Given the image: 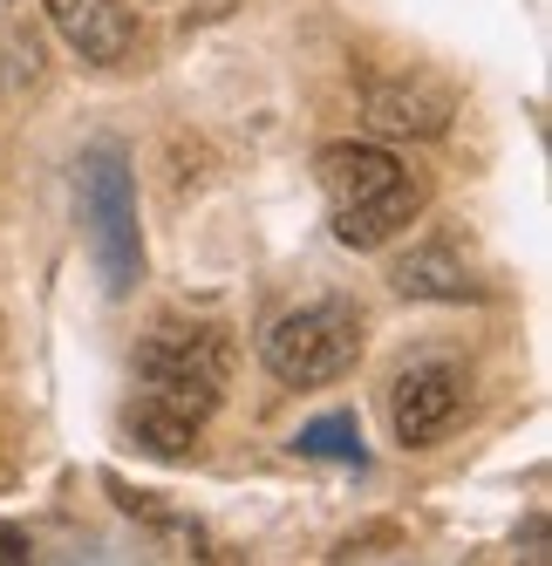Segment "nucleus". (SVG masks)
Returning a JSON list of instances; mask_svg holds the SVG:
<instances>
[{"mask_svg": "<svg viewBox=\"0 0 552 566\" xmlns=\"http://www.w3.org/2000/svg\"><path fill=\"white\" fill-rule=\"evenodd\" d=\"M232 382V348L219 328L199 321H164L150 328L137 348V402H130V430L150 458H184L191 437L212 423Z\"/></svg>", "mask_w": 552, "mask_h": 566, "instance_id": "1", "label": "nucleus"}, {"mask_svg": "<svg viewBox=\"0 0 552 566\" xmlns=\"http://www.w3.org/2000/svg\"><path fill=\"white\" fill-rule=\"evenodd\" d=\"M314 178H321L335 239L354 247V253L389 247V239H396L403 226H416V212H423L416 171L396 150H382V144H328L321 157H314Z\"/></svg>", "mask_w": 552, "mask_h": 566, "instance_id": "2", "label": "nucleus"}, {"mask_svg": "<svg viewBox=\"0 0 552 566\" xmlns=\"http://www.w3.org/2000/svg\"><path fill=\"white\" fill-rule=\"evenodd\" d=\"M259 361H266V376L287 382V389L341 382L354 361H362V314H354L348 301L287 307V314L259 335Z\"/></svg>", "mask_w": 552, "mask_h": 566, "instance_id": "3", "label": "nucleus"}, {"mask_svg": "<svg viewBox=\"0 0 552 566\" xmlns=\"http://www.w3.org/2000/svg\"><path fill=\"white\" fill-rule=\"evenodd\" d=\"M83 219H89V247H96L109 294H130V280L144 273V253H137V191L124 171V150L83 157Z\"/></svg>", "mask_w": 552, "mask_h": 566, "instance_id": "4", "label": "nucleus"}, {"mask_svg": "<svg viewBox=\"0 0 552 566\" xmlns=\"http://www.w3.org/2000/svg\"><path fill=\"white\" fill-rule=\"evenodd\" d=\"M464 369L450 355H416L396 369V382H389V430H396L403 451H423V443H437L457 410H464Z\"/></svg>", "mask_w": 552, "mask_h": 566, "instance_id": "5", "label": "nucleus"}, {"mask_svg": "<svg viewBox=\"0 0 552 566\" xmlns=\"http://www.w3.org/2000/svg\"><path fill=\"white\" fill-rule=\"evenodd\" d=\"M450 90L429 83V75H389V83H369V124L389 137H444L450 130Z\"/></svg>", "mask_w": 552, "mask_h": 566, "instance_id": "6", "label": "nucleus"}, {"mask_svg": "<svg viewBox=\"0 0 552 566\" xmlns=\"http://www.w3.org/2000/svg\"><path fill=\"white\" fill-rule=\"evenodd\" d=\"M42 8H49V21H55L62 42L83 55V62H96V69L124 62L130 42H137V21H130L124 0H42Z\"/></svg>", "mask_w": 552, "mask_h": 566, "instance_id": "7", "label": "nucleus"}, {"mask_svg": "<svg viewBox=\"0 0 552 566\" xmlns=\"http://www.w3.org/2000/svg\"><path fill=\"white\" fill-rule=\"evenodd\" d=\"M389 280H396L403 301H470V294H478V280H470V266L450 247H416V253H403Z\"/></svg>", "mask_w": 552, "mask_h": 566, "instance_id": "8", "label": "nucleus"}, {"mask_svg": "<svg viewBox=\"0 0 552 566\" xmlns=\"http://www.w3.org/2000/svg\"><path fill=\"white\" fill-rule=\"evenodd\" d=\"M294 451L300 458H328V464H362V430H354V417H321V423H307L294 437Z\"/></svg>", "mask_w": 552, "mask_h": 566, "instance_id": "9", "label": "nucleus"}]
</instances>
